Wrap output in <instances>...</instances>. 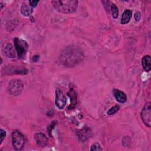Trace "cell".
I'll return each mask as SVG.
<instances>
[{
	"mask_svg": "<svg viewBox=\"0 0 151 151\" xmlns=\"http://www.w3.org/2000/svg\"><path fill=\"white\" fill-rule=\"evenodd\" d=\"M84 58L82 50L77 46L71 45L65 48L59 56L60 63L65 67H73Z\"/></svg>",
	"mask_w": 151,
	"mask_h": 151,
	"instance_id": "cell-1",
	"label": "cell"
},
{
	"mask_svg": "<svg viewBox=\"0 0 151 151\" xmlns=\"http://www.w3.org/2000/svg\"><path fill=\"white\" fill-rule=\"evenodd\" d=\"M54 8L60 12L64 14L73 13L78 7V1L76 0H57L52 1Z\"/></svg>",
	"mask_w": 151,
	"mask_h": 151,
	"instance_id": "cell-2",
	"label": "cell"
},
{
	"mask_svg": "<svg viewBox=\"0 0 151 151\" xmlns=\"http://www.w3.org/2000/svg\"><path fill=\"white\" fill-rule=\"evenodd\" d=\"M24 89L22 81L18 79L12 80L8 84V91L12 96H18L21 94Z\"/></svg>",
	"mask_w": 151,
	"mask_h": 151,
	"instance_id": "cell-3",
	"label": "cell"
},
{
	"mask_svg": "<svg viewBox=\"0 0 151 151\" xmlns=\"http://www.w3.org/2000/svg\"><path fill=\"white\" fill-rule=\"evenodd\" d=\"M25 137L18 130H15L12 133V143L15 150H21L25 145Z\"/></svg>",
	"mask_w": 151,
	"mask_h": 151,
	"instance_id": "cell-4",
	"label": "cell"
},
{
	"mask_svg": "<svg viewBox=\"0 0 151 151\" xmlns=\"http://www.w3.org/2000/svg\"><path fill=\"white\" fill-rule=\"evenodd\" d=\"M15 50L17 52L19 58H22L25 55L27 49L28 48V45L27 42L22 39L15 38L14 40Z\"/></svg>",
	"mask_w": 151,
	"mask_h": 151,
	"instance_id": "cell-5",
	"label": "cell"
},
{
	"mask_svg": "<svg viewBox=\"0 0 151 151\" xmlns=\"http://www.w3.org/2000/svg\"><path fill=\"white\" fill-rule=\"evenodd\" d=\"M141 118L143 123L148 127L151 126V104L147 102L141 111Z\"/></svg>",
	"mask_w": 151,
	"mask_h": 151,
	"instance_id": "cell-6",
	"label": "cell"
},
{
	"mask_svg": "<svg viewBox=\"0 0 151 151\" xmlns=\"http://www.w3.org/2000/svg\"><path fill=\"white\" fill-rule=\"evenodd\" d=\"M66 98L63 94L62 91L57 88L55 91V106L59 109H63L66 104Z\"/></svg>",
	"mask_w": 151,
	"mask_h": 151,
	"instance_id": "cell-7",
	"label": "cell"
},
{
	"mask_svg": "<svg viewBox=\"0 0 151 151\" xmlns=\"http://www.w3.org/2000/svg\"><path fill=\"white\" fill-rule=\"evenodd\" d=\"M3 54L8 58H12L15 57V52L13 46L11 44H4L2 48Z\"/></svg>",
	"mask_w": 151,
	"mask_h": 151,
	"instance_id": "cell-8",
	"label": "cell"
},
{
	"mask_svg": "<svg viewBox=\"0 0 151 151\" xmlns=\"http://www.w3.org/2000/svg\"><path fill=\"white\" fill-rule=\"evenodd\" d=\"M34 138L37 144L41 147H44L46 146L48 144V139L44 133H36L34 135Z\"/></svg>",
	"mask_w": 151,
	"mask_h": 151,
	"instance_id": "cell-9",
	"label": "cell"
},
{
	"mask_svg": "<svg viewBox=\"0 0 151 151\" xmlns=\"http://www.w3.org/2000/svg\"><path fill=\"white\" fill-rule=\"evenodd\" d=\"M92 135L91 130L88 127H84L77 132V136L80 140L82 142L86 141Z\"/></svg>",
	"mask_w": 151,
	"mask_h": 151,
	"instance_id": "cell-10",
	"label": "cell"
},
{
	"mask_svg": "<svg viewBox=\"0 0 151 151\" xmlns=\"http://www.w3.org/2000/svg\"><path fill=\"white\" fill-rule=\"evenodd\" d=\"M113 95L117 101L121 103H123L126 101L127 97L126 94L121 90L118 89H114L113 90Z\"/></svg>",
	"mask_w": 151,
	"mask_h": 151,
	"instance_id": "cell-11",
	"label": "cell"
},
{
	"mask_svg": "<svg viewBox=\"0 0 151 151\" xmlns=\"http://www.w3.org/2000/svg\"><path fill=\"white\" fill-rule=\"evenodd\" d=\"M67 94L70 98V102H71L70 106H68V109L71 110L74 109L77 105V94L74 90L73 88H71L68 91Z\"/></svg>",
	"mask_w": 151,
	"mask_h": 151,
	"instance_id": "cell-12",
	"label": "cell"
},
{
	"mask_svg": "<svg viewBox=\"0 0 151 151\" xmlns=\"http://www.w3.org/2000/svg\"><path fill=\"white\" fill-rule=\"evenodd\" d=\"M132 15V12L131 10L130 9L125 10L122 14V15L121 17V20H120L121 24L123 25H125L127 24L131 19Z\"/></svg>",
	"mask_w": 151,
	"mask_h": 151,
	"instance_id": "cell-13",
	"label": "cell"
},
{
	"mask_svg": "<svg viewBox=\"0 0 151 151\" xmlns=\"http://www.w3.org/2000/svg\"><path fill=\"white\" fill-rule=\"evenodd\" d=\"M142 64L144 70L149 72L151 69V58L149 55H145L142 60Z\"/></svg>",
	"mask_w": 151,
	"mask_h": 151,
	"instance_id": "cell-14",
	"label": "cell"
},
{
	"mask_svg": "<svg viewBox=\"0 0 151 151\" xmlns=\"http://www.w3.org/2000/svg\"><path fill=\"white\" fill-rule=\"evenodd\" d=\"M20 12L23 15L29 16L33 12L32 7L30 5H28L26 3H23L21 7Z\"/></svg>",
	"mask_w": 151,
	"mask_h": 151,
	"instance_id": "cell-15",
	"label": "cell"
},
{
	"mask_svg": "<svg viewBox=\"0 0 151 151\" xmlns=\"http://www.w3.org/2000/svg\"><path fill=\"white\" fill-rule=\"evenodd\" d=\"M110 9L112 13V17L114 18H117L119 15V10L118 8L114 4H112L110 6Z\"/></svg>",
	"mask_w": 151,
	"mask_h": 151,
	"instance_id": "cell-16",
	"label": "cell"
},
{
	"mask_svg": "<svg viewBox=\"0 0 151 151\" xmlns=\"http://www.w3.org/2000/svg\"><path fill=\"white\" fill-rule=\"evenodd\" d=\"M120 107L118 105H116L112 107H111L107 111V114L108 115H112L115 114L116 113H117L118 111V110H119Z\"/></svg>",
	"mask_w": 151,
	"mask_h": 151,
	"instance_id": "cell-17",
	"label": "cell"
},
{
	"mask_svg": "<svg viewBox=\"0 0 151 151\" xmlns=\"http://www.w3.org/2000/svg\"><path fill=\"white\" fill-rule=\"evenodd\" d=\"M102 149L100 146V145L98 143H93L90 147V150L93 151V150H101Z\"/></svg>",
	"mask_w": 151,
	"mask_h": 151,
	"instance_id": "cell-18",
	"label": "cell"
},
{
	"mask_svg": "<svg viewBox=\"0 0 151 151\" xmlns=\"http://www.w3.org/2000/svg\"><path fill=\"white\" fill-rule=\"evenodd\" d=\"M6 136V132L3 129H1V140H0V144L2 143L4 139L5 138Z\"/></svg>",
	"mask_w": 151,
	"mask_h": 151,
	"instance_id": "cell-19",
	"label": "cell"
},
{
	"mask_svg": "<svg viewBox=\"0 0 151 151\" xmlns=\"http://www.w3.org/2000/svg\"><path fill=\"white\" fill-rule=\"evenodd\" d=\"M134 19L136 21H139L140 19V17H141V14H140V12H139V11H137L135 12L134 14Z\"/></svg>",
	"mask_w": 151,
	"mask_h": 151,
	"instance_id": "cell-20",
	"label": "cell"
},
{
	"mask_svg": "<svg viewBox=\"0 0 151 151\" xmlns=\"http://www.w3.org/2000/svg\"><path fill=\"white\" fill-rule=\"evenodd\" d=\"M38 2H39V1H37V0H36V1H33V0H32V1H29V5H30L32 8L36 7L37 5V4H38Z\"/></svg>",
	"mask_w": 151,
	"mask_h": 151,
	"instance_id": "cell-21",
	"label": "cell"
},
{
	"mask_svg": "<svg viewBox=\"0 0 151 151\" xmlns=\"http://www.w3.org/2000/svg\"><path fill=\"white\" fill-rule=\"evenodd\" d=\"M0 5H1V9H2V7H3V5H2V3H1Z\"/></svg>",
	"mask_w": 151,
	"mask_h": 151,
	"instance_id": "cell-22",
	"label": "cell"
}]
</instances>
